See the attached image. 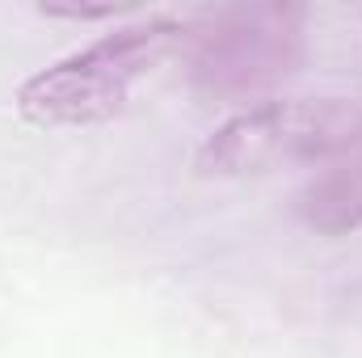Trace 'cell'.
Segmentation results:
<instances>
[{
  "instance_id": "obj_5",
  "label": "cell",
  "mask_w": 362,
  "mask_h": 358,
  "mask_svg": "<svg viewBox=\"0 0 362 358\" xmlns=\"http://www.w3.org/2000/svg\"><path fill=\"white\" fill-rule=\"evenodd\" d=\"M38 13L42 17H68V21H110V17H118L114 4H101V8H55V4H42Z\"/></svg>"
},
{
  "instance_id": "obj_4",
  "label": "cell",
  "mask_w": 362,
  "mask_h": 358,
  "mask_svg": "<svg viewBox=\"0 0 362 358\" xmlns=\"http://www.w3.org/2000/svg\"><path fill=\"white\" fill-rule=\"evenodd\" d=\"M295 215L320 236H350L362 228V127L295 194Z\"/></svg>"
},
{
  "instance_id": "obj_3",
  "label": "cell",
  "mask_w": 362,
  "mask_h": 358,
  "mask_svg": "<svg viewBox=\"0 0 362 358\" xmlns=\"http://www.w3.org/2000/svg\"><path fill=\"white\" fill-rule=\"evenodd\" d=\"M362 127V105L350 97H274L219 122L194 165L202 178H253L274 169H320Z\"/></svg>"
},
{
  "instance_id": "obj_1",
  "label": "cell",
  "mask_w": 362,
  "mask_h": 358,
  "mask_svg": "<svg viewBox=\"0 0 362 358\" xmlns=\"http://www.w3.org/2000/svg\"><path fill=\"white\" fill-rule=\"evenodd\" d=\"M189 25L177 17H148L122 25L89 47L25 76L13 105L30 127H97L127 110L135 89L185 42Z\"/></svg>"
},
{
  "instance_id": "obj_2",
  "label": "cell",
  "mask_w": 362,
  "mask_h": 358,
  "mask_svg": "<svg viewBox=\"0 0 362 358\" xmlns=\"http://www.w3.org/2000/svg\"><path fill=\"white\" fill-rule=\"evenodd\" d=\"M185 81L198 101H253L278 89L308 59L303 4H232L189 34Z\"/></svg>"
}]
</instances>
